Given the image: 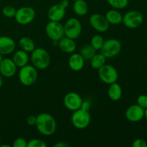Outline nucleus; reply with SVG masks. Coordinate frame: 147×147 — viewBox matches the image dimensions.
<instances>
[{"mask_svg": "<svg viewBox=\"0 0 147 147\" xmlns=\"http://www.w3.org/2000/svg\"><path fill=\"white\" fill-rule=\"evenodd\" d=\"M35 126L41 134L51 136L55 132L57 123L53 116L47 113H42L37 116Z\"/></svg>", "mask_w": 147, "mask_h": 147, "instance_id": "obj_1", "label": "nucleus"}, {"mask_svg": "<svg viewBox=\"0 0 147 147\" xmlns=\"http://www.w3.org/2000/svg\"><path fill=\"white\" fill-rule=\"evenodd\" d=\"M33 66L39 70H45L50 65V55L44 48H35L31 55Z\"/></svg>", "mask_w": 147, "mask_h": 147, "instance_id": "obj_2", "label": "nucleus"}, {"mask_svg": "<svg viewBox=\"0 0 147 147\" xmlns=\"http://www.w3.org/2000/svg\"><path fill=\"white\" fill-rule=\"evenodd\" d=\"M38 74L37 68L32 65H26L20 67L19 72V80L20 83L25 86H31L37 81Z\"/></svg>", "mask_w": 147, "mask_h": 147, "instance_id": "obj_3", "label": "nucleus"}, {"mask_svg": "<svg viewBox=\"0 0 147 147\" xmlns=\"http://www.w3.org/2000/svg\"><path fill=\"white\" fill-rule=\"evenodd\" d=\"M71 122L75 128L78 129H86L90 122V115L89 111L81 109L73 111L71 116Z\"/></svg>", "mask_w": 147, "mask_h": 147, "instance_id": "obj_4", "label": "nucleus"}, {"mask_svg": "<svg viewBox=\"0 0 147 147\" xmlns=\"http://www.w3.org/2000/svg\"><path fill=\"white\" fill-rule=\"evenodd\" d=\"M100 53L106 58H112L120 53L121 50V44L116 39H109L104 41L103 46L100 48Z\"/></svg>", "mask_w": 147, "mask_h": 147, "instance_id": "obj_5", "label": "nucleus"}, {"mask_svg": "<svg viewBox=\"0 0 147 147\" xmlns=\"http://www.w3.org/2000/svg\"><path fill=\"white\" fill-rule=\"evenodd\" d=\"M98 76L101 81L110 85L117 81L119 73L116 67L113 65L105 64L98 69Z\"/></svg>", "mask_w": 147, "mask_h": 147, "instance_id": "obj_6", "label": "nucleus"}, {"mask_svg": "<svg viewBox=\"0 0 147 147\" xmlns=\"http://www.w3.org/2000/svg\"><path fill=\"white\" fill-rule=\"evenodd\" d=\"M64 27L65 36L73 40L78 38L82 32V25L77 18H70L65 22Z\"/></svg>", "mask_w": 147, "mask_h": 147, "instance_id": "obj_7", "label": "nucleus"}, {"mask_svg": "<svg viewBox=\"0 0 147 147\" xmlns=\"http://www.w3.org/2000/svg\"><path fill=\"white\" fill-rule=\"evenodd\" d=\"M35 11L32 7H23L17 10L14 18L17 23L25 25L31 23L35 18Z\"/></svg>", "mask_w": 147, "mask_h": 147, "instance_id": "obj_8", "label": "nucleus"}, {"mask_svg": "<svg viewBox=\"0 0 147 147\" xmlns=\"http://www.w3.org/2000/svg\"><path fill=\"white\" fill-rule=\"evenodd\" d=\"M144 21L143 15L141 12L135 10L129 11L123 16V21L125 26L128 28L136 29L142 25Z\"/></svg>", "mask_w": 147, "mask_h": 147, "instance_id": "obj_9", "label": "nucleus"}, {"mask_svg": "<svg viewBox=\"0 0 147 147\" xmlns=\"http://www.w3.org/2000/svg\"><path fill=\"white\" fill-rule=\"evenodd\" d=\"M45 31L49 38L53 42H58L65 37L64 27L60 22L50 21L46 25Z\"/></svg>", "mask_w": 147, "mask_h": 147, "instance_id": "obj_10", "label": "nucleus"}, {"mask_svg": "<svg viewBox=\"0 0 147 147\" xmlns=\"http://www.w3.org/2000/svg\"><path fill=\"white\" fill-rule=\"evenodd\" d=\"M89 22L94 30L100 32H105L109 28V23L106 17L100 14H93L89 18Z\"/></svg>", "mask_w": 147, "mask_h": 147, "instance_id": "obj_11", "label": "nucleus"}, {"mask_svg": "<svg viewBox=\"0 0 147 147\" xmlns=\"http://www.w3.org/2000/svg\"><path fill=\"white\" fill-rule=\"evenodd\" d=\"M83 102L81 96L77 93L70 92L67 93L64 97V105L68 110L75 111L80 109V106Z\"/></svg>", "mask_w": 147, "mask_h": 147, "instance_id": "obj_12", "label": "nucleus"}, {"mask_svg": "<svg viewBox=\"0 0 147 147\" xmlns=\"http://www.w3.org/2000/svg\"><path fill=\"white\" fill-rule=\"evenodd\" d=\"M126 118L131 122H139L144 117V109L138 104L131 105L126 111Z\"/></svg>", "mask_w": 147, "mask_h": 147, "instance_id": "obj_13", "label": "nucleus"}, {"mask_svg": "<svg viewBox=\"0 0 147 147\" xmlns=\"http://www.w3.org/2000/svg\"><path fill=\"white\" fill-rule=\"evenodd\" d=\"M17 67L12 59H2L0 63V73L4 77L11 78L15 75Z\"/></svg>", "mask_w": 147, "mask_h": 147, "instance_id": "obj_14", "label": "nucleus"}, {"mask_svg": "<svg viewBox=\"0 0 147 147\" xmlns=\"http://www.w3.org/2000/svg\"><path fill=\"white\" fill-rule=\"evenodd\" d=\"M65 9L61 4H59L53 5L47 11V17L50 21L60 22L65 15Z\"/></svg>", "mask_w": 147, "mask_h": 147, "instance_id": "obj_15", "label": "nucleus"}, {"mask_svg": "<svg viewBox=\"0 0 147 147\" xmlns=\"http://www.w3.org/2000/svg\"><path fill=\"white\" fill-rule=\"evenodd\" d=\"M16 48V44L12 38L7 36L0 37V54L9 55L14 51Z\"/></svg>", "mask_w": 147, "mask_h": 147, "instance_id": "obj_16", "label": "nucleus"}, {"mask_svg": "<svg viewBox=\"0 0 147 147\" xmlns=\"http://www.w3.org/2000/svg\"><path fill=\"white\" fill-rule=\"evenodd\" d=\"M85 60L80 53H73L69 57V67L73 71H80L84 67Z\"/></svg>", "mask_w": 147, "mask_h": 147, "instance_id": "obj_17", "label": "nucleus"}, {"mask_svg": "<svg viewBox=\"0 0 147 147\" xmlns=\"http://www.w3.org/2000/svg\"><path fill=\"white\" fill-rule=\"evenodd\" d=\"M58 47L62 52L65 53H73L76 50V44L74 40L65 36L58 41Z\"/></svg>", "mask_w": 147, "mask_h": 147, "instance_id": "obj_18", "label": "nucleus"}, {"mask_svg": "<svg viewBox=\"0 0 147 147\" xmlns=\"http://www.w3.org/2000/svg\"><path fill=\"white\" fill-rule=\"evenodd\" d=\"M122 88L120 85L116 82L110 84V86L108 90V96L109 98L113 101H117L120 100L122 97Z\"/></svg>", "mask_w": 147, "mask_h": 147, "instance_id": "obj_19", "label": "nucleus"}, {"mask_svg": "<svg viewBox=\"0 0 147 147\" xmlns=\"http://www.w3.org/2000/svg\"><path fill=\"white\" fill-rule=\"evenodd\" d=\"M12 60L17 67H22L27 65L29 61V56L27 52L22 50H17L13 55Z\"/></svg>", "mask_w": 147, "mask_h": 147, "instance_id": "obj_20", "label": "nucleus"}, {"mask_svg": "<svg viewBox=\"0 0 147 147\" xmlns=\"http://www.w3.org/2000/svg\"><path fill=\"white\" fill-rule=\"evenodd\" d=\"M106 20L109 22V24H121L123 21V15L117 9H111L106 13Z\"/></svg>", "mask_w": 147, "mask_h": 147, "instance_id": "obj_21", "label": "nucleus"}, {"mask_svg": "<svg viewBox=\"0 0 147 147\" xmlns=\"http://www.w3.org/2000/svg\"><path fill=\"white\" fill-rule=\"evenodd\" d=\"M73 11L78 16H84L88 11V5L85 0H75Z\"/></svg>", "mask_w": 147, "mask_h": 147, "instance_id": "obj_22", "label": "nucleus"}, {"mask_svg": "<svg viewBox=\"0 0 147 147\" xmlns=\"http://www.w3.org/2000/svg\"><path fill=\"white\" fill-rule=\"evenodd\" d=\"M19 45L21 49L27 53H32L35 49L34 42L28 37H23L19 40Z\"/></svg>", "mask_w": 147, "mask_h": 147, "instance_id": "obj_23", "label": "nucleus"}, {"mask_svg": "<svg viewBox=\"0 0 147 147\" xmlns=\"http://www.w3.org/2000/svg\"><path fill=\"white\" fill-rule=\"evenodd\" d=\"M106 57L101 53L96 54L90 60V63L91 67L93 69L98 70L99 68L104 65L106 64Z\"/></svg>", "mask_w": 147, "mask_h": 147, "instance_id": "obj_24", "label": "nucleus"}, {"mask_svg": "<svg viewBox=\"0 0 147 147\" xmlns=\"http://www.w3.org/2000/svg\"><path fill=\"white\" fill-rule=\"evenodd\" d=\"M80 54L83 59L86 60H90L96 54V50H95L90 45H86L81 48Z\"/></svg>", "mask_w": 147, "mask_h": 147, "instance_id": "obj_25", "label": "nucleus"}, {"mask_svg": "<svg viewBox=\"0 0 147 147\" xmlns=\"http://www.w3.org/2000/svg\"><path fill=\"white\" fill-rule=\"evenodd\" d=\"M111 7L116 9H122L126 8L129 4V0H107Z\"/></svg>", "mask_w": 147, "mask_h": 147, "instance_id": "obj_26", "label": "nucleus"}, {"mask_svg": "<svg viewBox=\"0 0 147 147\" xmlns=\"http://www.w3.org/2000/svg\"><path fill=\"white\" fill-rule=\"evenodd\" d=\"M104 43V40L103 37L99 34H96L93 36L90 40V45L96 50H100Z\"/></svg>", "mask_w": 147, "mask_h": 147, "instance_id": "obj_27", "label": "nucleus"}, {"mask_svg": "<svg viewBox=\"0 0 147 147\" xmlns=\"http://www.w3.org/2000/svg\"><path fill=\"white\" fill-rule=\"evenodd\" d=\"M16 9L11 6H6L3 8L2 14L4 17H8V18H13L15 17L16 14Z\"/></svg>", "mask_w": 147, "mask_h": 147, "instance_id": "obj_28", "label": "nucleus"}, {"mask_svg": "<svg viewBox=\"0 0 147 147\" xmlns=\"http://www.w3.org/2000/svg\"><path fill=\"white\" fill-rule=\"evenodd\" d=\"M27 147H47V144L41 139H34L29 141L27 143Z\"/></svg>", "mask_w": 147, "mask_h": 147, "instance_id": "obj_29", "label": "nucleus"}, {"mask_svg": "<svg viewBox=\"0 0 147 147\" xmlns=\"http://www.w3.org/2000/svg\"><path fill=\"white\" fill-rule=\"evenodd\" d=\"M13 147H27V142L24 138H17L13 142Z\"/></svg>", "mask_w": 147, "mask_h": 147, "instance_id": "obj_30", "label": "nucleus"}, {"mask_svg": "<svg viewBox=\"0 0 147 147\" xmlns=\"http://www.w3.org/2000/svg\"><path fill=\"white\" fill-rule=\"evenodd\" d=\"M137 104L144 109L147 108V96L142 94L137 98Z\"/></svg>", "mask_w": 147, "mask_h": 147, "instance_id": "obj_31", "label": "nucleus"}, {"mask_svg": "<svg viewBox=\"0 0 147 147\" xmlns=\"http://www.w3.org/2000/svg\"><path fill=\"white\" fill-rule=\"evenodd\" d=\"M132 146L133 147H147V143L144 139H137L134 141Z\"/></svg>", "mask_w": 147, "mask_h": 147, "instance_id": "obj_32", "label": "nucleus"}, {"mask_svg": "<svg viewBox=\"0 0 147 147\" xmlns=\"http://www.w3.org/2000/svg\"><path fill=\"white\" fill-rule=\"evenodd\" d=\"M36 121H37V116L31 115V116H29L27 117V123L30 126H35Z\"/></svg>", "mask_w": 147, "mask_h": 147, "instance_id": "obj_33", "label": "nucleus"}, {"mask_svg": "<svg viewBox=\"0 0 147 147\" xmlns=\"http://www.w3.org/2000/svg\"><path fill=\"white\" fill-rule=\"evenodd\" d=\"M80 109L84 111H89V110L90 109V103L88 101H83V102L81 103V106H80Z\"/></svg>", "mask_w": 147, "mask_h": 147, "instance_id": "obj_34", "label": "nucleus"}, {"mask_svg": "<svg viewBox=\"0 0 147 147\" xmlns=\"http://www.w3.org/2000/svg\"><path fill=\"white\" fill-rule=\"evenodd\" d=\"M55 147H69L70 145L65 142H59L54 145Z\"/></svg>", "mask_w": 147, "mask_h": 147, "instance_id": "obj_35", "label": "nucleus"}, {"mask_svg": "<svg viewBox=\"0 0 147 147\" xmlns=\"http://www.w3.org/2000/svg\"><path fill=\"white\" fill-rule=\"evenodd\" d=\"M60 4H61L63 7H65V8L66 9L67 7H68L69 1H68V0H61L60 2Z\"/></svg>", "mask_w": 147, "mask_h": 147, "instance_id": "obj_36", "label": "nucleus"}, {"mask_svg": "<svg viewBox=\"0 0 147 147\" xmlns=\"http://www.w3.org/2000/svg\"><path fill=\"white\" fill-rule=\"evenodd\" d=\"M3 84V78H2V76L1 75V73H0V88L1 87V86H2Z\"/></svg>", "mask_w": 147, "mask_h": 147, "instance_id": "obj_37", "label": "nucleus"}, {"mask_svg": "<svg viewBox=\"0 0 147 147\" xmlns=\"http://www.w3.org/2000/svg\"><path fill=\"white\" fill-rule=\"evenodd\" d=\"M144 117L147 119V108L144 109Z\"/></svg>", "mask_w": 147, "mask_h": 147, "instance_id": "obj_38", "label": "nucleus"}, {"mask_svg": "<svg viewBox=\"0 0 147 147\" xmlns=\"http://www.w3.org/2000/svg\"><path fill=\"white\" fill-rule=\"evenodd\" d=\"M1 60H2V57H1V55L0 54V63H1Z\"/></svg>", "mask_w": 147, "mask_h": 147, "instance_id": "obj_39", "label": "nucleus"}, {"mask_svg": "<svg viewBox=\"0 0 147 147\" xmlns=\"http://www.w3.org/2000/svg\"><path fill=\"white\" fill-rule=\"evenodd\" d=\"M0 145H1V144H0Z\"/></svg>", "mask_w": 147, "mask_h": 147, "instance_id": "obj_40", "label": "nucleus"}, {"mask_svg": "<svg viewBox=\"0 0 147 147\" xmlns=\"http://www.w3.org/2000/svg\"><path fill=\"white\" fill-rule=\"evenodd\" d=\"M74 1H75V0H74Z\"/></svg>", "mask_w": 147, "mask_h": 147, "instance_id": "obj_41", "label": "nucleus"}]
</instances>
